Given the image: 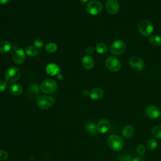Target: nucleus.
Masks as SVG:
<instances>
[{"instance_id":"29","label":"nucleus","mask_w":161,"mask_h":161,"mask_svg":"<svg viewBox=\"0 0 161 161\" xmlns=\"http://www.w3.org/2000/svg\"><path fill=\"white\" fill-rule=\"evenodd\" d=\"M8 87V82L4 80H0V92L4 91Z\"/></svg>"},{"instance_id":"2","label":"nucleus","mask_w":161,"mask_h":161,"mask_svg":"<svg viewBox=\"0 0 161 161\" xmlns=\"http://www.w3.org/2000/svg\"><path fill=\"white\" fill-rule=\"evenodd\" d=\"M20 70L16 67H11L8 68L4 74L6 81L8 83H14L16 82L20 77Z\"/></svg>"},{"instance_id":"14","label":"nucleus","mask_w":161,"mask_h":161,"mask_svg":"<svg viewBox=\"0 0 161 161\" xmlns=\"http://www.w3.org/2000/svg\"><path fill=\"white\" fill-rule=\"evenodd\" d=\"M82 64L84 69L87 70H91L94 65V61L93 58L89 55H84L82 59Z\"/></svg>"},{"instance_id":"12","label":"nucleus","mask_w":161,"mask_h":161,"mask_svg":"<svg viewBox=\"0 0 161 161\" xmlns=\"http://www.w3.org/2000/svg\"><path fill=\"white\" fill-rule=\"evenodd\" d=\"M106 9L111 14H115L119 10V5L117 0H107L106 2Z\"/></svg>"},{"instance_id":"26","label":"nucleus","mask_w":161,"mask_h":161,"mask_svg":"<svg viewBox=\"0 0 161 161\" xmlns=\"http://www.w3.org/2000/svg\"><path fill=\"white\" fill-rule=\"evenodd\" d=\"M147 147L149 150H153L157 147V142L155 139H150L147 142Z\"/></svg>"},{"instance_id":"31","label":"nucleus","mask_w":161,"mask_h":161,"mask_svg":"<svg viewBox=\"0 0 161 161\" xmlns=\"http://www.w3.org/2000/svg\"><path fill=\"white\" fill-rule=\"evenodd\" d=\"M34 46H35V48H40L41 47H43V42L41 40H38V39H37V40H35V41H34Z\"/></svg>"},{"instance_id":"32","label":"nucleus","mask_w":161,"mask_h":161,"mask_svg":"<svg viewBox=\"0 0 161 161\" xmlns=\"http://www.w3.org/2000/svg\"><path fill=\"white\" fill-rule=\"evenodd\" d=\"M94 52V49H93V47L92 46H89L87 47L86 48V53L88 54V55H91Z\"/></svg>"},{"instance_id":"1","label":"nucleus","mask_w":161,"mask_h":161,"mask_svg":"<svg viewBox=\"0 0 161 161\" xmlns=\"http://www.w3.org/2000/svg\"><path fill=\"white\" fill-rule=\"evenodd\" d=\"M123 139L117 135H111L108 138V144L111 149L114 151L121 150L124 146Z\"/></svg>"},{"instance_id":"25","label":"nucleus","mask_w":161,"mask_h":161,"mask_svg":"<svg viewBox=\"0 0 161 161\" xmlns=\"http://www.w3.org/2000/svg\"><path fill=\"white\" fill-rule=\"evenodd\" d=\"M57 50V45L55 43H48L45 45V50L48 53H54Z\"/></svg>"},{"instance_id":"15","label":"nucleus","mask_w":161,"mask_h":161,"mask_svg":"<svg viewBox=\"0 0 161 161\" xmlns=\"http://www.w3.org/2000/svg\"><path fill=\"white\" fill-rule=\"evenodd\" d=\"M46 72L50 75H57L59 74L60 68L57 64L54 63H50L47 66Z\"/></svg>"},{"instance_id":"27","label":"nucleus","mask_w":161,"mask_h":161,"mask_svg":"<svg viewBox=\"0 0 161 161\" xmlns=\"http://www.w3.org/2000/svg\"><path fill=\"white\" fill-rule=\"evenodd\" d=\"M136 152L139 155H143L145 153V147L142 144H139L136 147Z\"/></svg>"},{"instance_id":"28","label":"nucleus","mask_w":161,"mask_h":161,"mask_svg":"<svg viewBox=\"0 0 161 161\" xmlns=\"http://www.w3.org/2000/svg\"><path fill=\"white\" fill-rule=\"evenodd\" d=\"M8 157V152L4 150L0 149V160H5Z\"/></svg>"},{"instance_id":"24","label":"nucleus","mask_w":161,"mask_h":161,"mask_svg":"<svg viewBox=\"0 0 161 161\" xmlns=\"http://www.w3.org/2000/svg\"><path fill=\"white\" fill-rule=\"evenodd\" d=\"M152 135L156 138H161V125L154 126L152 130Z\"/></svg>"},{"instance_id":"16","label":"nucleus","mask_w":161,"mask_h":161,"mask_svg":"<svg viewBox=\"0 0 161 161\" xmlns=\"http://www.w3.org/2000/svg\"><path fill=\"white\" fill-rule=\"evenodd\" d=\"M103 95H104V91L100 87H96L93 89L89 94L90 97L92 99H94V100H97L102 98Z\"/></svg>"},{"instance_id":"13","label":"nucleus","mask_w":161,"mask_h":161,"mask_svg":"<svg viewBox=\"0 0 161 161\" xmlns=\"http://www.w3.org/2000/svg\"><path fill=\"white\" fill-rule=\"evenodd\" d=\"M110 127H111L110 122L106 119H100L96 125L97 131L101 134L108 132Z\"/></svg>"},{"instance_id":"10","label":"nucleus","mask_w":161,"mask_h":161,"mask_svg":"<svg viewBox=\"0 0 161 161\" xmlns=\"http://www.w3.org/2000/svg\"><path fill=\"white\" fill-rule=\"evenodd\" d=\"M129 64L133 69L136 71H141L145 67L144 61L138 56H133L130 58Z\"/></svg>"},{"instance_id":"9","label":"nucleus","mask_w":161,"mask_h":161,"mask_svg":"<svg viewBox=\"0 0 161 161\" xmlns=\"http://www.w3.org/2000/svg\"><path fill=\"white\" fill-rule=\"evenodd\" d=\"M86 10L91 15H97L102 11V4L99 1H92L87 4Z\"/></svg>"},{"instance_id":"6","label":"nucleus","mask_w":161,"mask_h":161,"mask_svg":"<svg viewBox=\"0 0 161 161\" xmlns=\"http://www.w3.org/2000/svg\"><path fill=\"white\" fill-rule=\"evenodd\" d=\"M38 106L42 109H47L52 107L54 104V99L48 95L40 96L37 98Z\"/></svg>"},{"instance_id":"18","label":"nucleus","mask_w":161,"mask_h":161,"mask_svg":"<svg viewBox=\"0 0 161 161\" xmlns=\"http://www.w3.org/2000/svg\"><path fill=\"white\" fill-rule=\"evenodd\" d=\"M134 134V128L131 125L125 126L122 130V135L125 138H130Z\"/></svg>"},{"instance_id":"23","label":"nucleus","mask_w":161,"mask_h":161,"mask_svg":"<svg viewBox=\"0 0 161 161\" xmlns=\"http://www.w3.org/2000/svg\"><path fill=\"white\" fill-rule=\"evenodd\" d=\"M26 54L28 56L30 57H34L38 55V52L36 48H35V47L33 46H28L26 47V50H25Z\"/></svg>"},{"instance_id":"20","label":"nucleus","mask_w":161,"mask_h":161,"mask_svg":"<svg viewBox=\"0 0 161 161\" xmlns=\"http://www.w3.org/2000/svg\"><path fill=\"white\" fill-rule=\"evenodd\" d=\"M11 48V43L6 40H2L0 42V53H6L8 52Z\"/></svg>"},{"instance_id":"3","label":"nucleus","mask_w":161,"mask_h":161,"mask_svg":"<svg viewBox=\"0 0 161 161\" xmlns=\"http://www.w3.org/2000/svg\"><path fill=\"white\" fill-rule=\"evenodd\" d=\"M57 88V82L51 79H48L44 80L41 85H40V89L41 91L47 94H51L55 92Z\"/></svg>"},{"instance_id":"7","label":"nucleus","mask_w":161,"mask_h":161,"mask_svg":"<svg viewBox=\"0 0 161 161\" xmlns=\"http://www.w3.org/2000/svg\"><path fill=\"white\" fill-rule=\"evenodd\" d=\"M12 60L16 64H21L25 60V53L19 47H14L12 50Z\"/></svg>"},{"instance_id":"11","label":"nucleus","mask_w":161,"mask_h":161,"mask_svg":"<svg viewBox=\"0 0 161 161\" xmlns=\"http://www.w3.org/2000/svg\"><path fill=\"white\" fill-rule=\"evenodd\" d=\"M146 115L151 119H157L161 115V109L154 105L148 106L145 110Z\"/></svg>"},{"instance_id":"5","label":"nucleus","mask_w":161,"mask_h":161,"mask_svg":"<svg viewBox=\"0 0 161 161\" xmlns=\"http://www.w3.org/2000/svg\"><path fill=\"white\" fill-rule=\"evenodd\" d=\"M138 31L142 35L144 36H148L153 31V25L150 21L147 19H143L138 24Z\"/></svg>"},{"instance_id":"17","label":"nucleus","mask_w":161,"mask_h":161,"mask_svg":"<svg viewBox=\"0 0 161 161\" xmlns=\"http://www.w3.org/2000/svg\"><path fill=\"white\" fill-rule=\"evenodd\" d=\"M85 129L86 131L92 136H94L97 133V129H96V125L91 121L87 122L85 125Z\"/></svg>"},{"instance_id":"30","label":"nucleus","mask_w":161,"mask_h":161,"mask_svg":"<svg viewBox=\"0 0 161 161\" xmlns=\"http://www.w3.org/2000/svg\"><path fill=\"white\" fill-rule=\"evenodd\" d=\"M120 158H118L119 161H132V158L130 155L125 154L124 155H119Z\"/></svg>"},{"instance_id":"19","label":"nucleus","mask_w":161,"mask_h":161,"mask_svg":"<svg viewBox=\"0 0 161 161\" xmlns=\"http://www.w3.org/2000/svg\"><path fill=\"white\" fill-rule=\"evenodd\" d=\"M23 88L19 84H13L9 87V92L14 96H19L21 94Z\"/></svg>"},{"instance_id":"34","label":"nucleus","mask_w":161,"mask_h":161,"mask_svg":"<svg viewBox=\"0 0 161 161\" xmlns=\"http://www.w3.org/2000/svg\"><path fill=\"white\" fill-rule=\"evenodd\" d=\"M9 0H0V4H7L9 2Z\"/></svg>"},{"instance_id":"33","label":"nucleus","mask_w":161,"mask_h":161,"mask_svg":"<svg viewBox=\"0 0 161 161\" xmlns=\"http://www.w3.org/2000/svg\"><path fill=\"white\" fill-rule=\"evenodd\" d=\"M132 161H145V160L141 157H136V158H133Z\"/></svg>"},{"instance_id":"8","label":"nucleus","mask_w":161,"mask_h":161,"mask_svg":"<svg viewBox=\"0 0 161 161\" xmlns=\"http://www.w3.org/2000/svg\"><path fill=\"white\" fill-rule=\"evenodd\" d=\"M106 67L111 72H117L121 68L120 61L114 57H109L105 60Z\"/></svg>"},{"instance_id":"35","label":"nucleus","mask_w":161,"mask_h":161,"mask_svg":"<svg viewBox=\"0 0 161 161\" xmlns=\"http://www.w3.org/2000/svg\"><path fill=\"white\" fill-rule=\"evenodd\" d=\"M79 1H80V2L82 3H86L88 0H79Z\"/></svg>"},{"instance_id":"4","label":"nucleus","mask_w":161,"mask_h":161,"mask_svg":"<svg viewBox=\"0 0 161 161\" xmlns=\"http://www.w3.org/2000/svg\"><path fill=\"white\" fill-rule=\"evenodd\" d=\"M126 48L125 43L121 40H117L114 41L109 47L111 53L114 55H120L123 54Z\"/></svg>"},{"instance_id":"22","label":"nucleus","mask_w":161,"mask_h":161,"mask_svg":"<svg viewBox=\"0 0 161 161\" xmlns=\"http://www.w3.org/2000/svg\"><path fill=\"white\" fill-rule=\"evenodd\" d=\"M96 50L99 54H104L108 52V47L103 42L98 43L96 46Z\"/></svg>"},{"instance_id":"21","label":"nucleus","mask_w":161,"mask_h":161,"mask_svg":"<svg viewBox=\"0 0 161 161\" xmlns=\"http://www.w3.org/2000/svg\"><path fill=\"white\" fill-rule=\"evenodd\" d=\"M148 42L153 47H160L161 45V37L158 35H151L148 38Z\"/></svg>"}]
</instances>
